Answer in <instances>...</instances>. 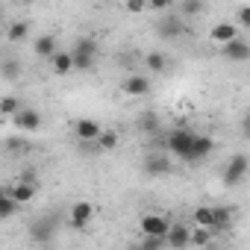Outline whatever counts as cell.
I'll use <instances>...</instances> for the list:
<instances>
[{"mask_svg": "<svg viewBox=\"0 0 250 250\" xmlns=\"http://www.w3.org/2000/svg\"><path fill=\"white\" fill-rule=\"evenodd\" d=\"M221 53H224L227 59H232V62H244V59H250V44H247L244 39H238V42L221 47Z\"/></svg>", "mask_w": 250, "mask_h": 250, "instance_id": "18", "label": "cell"}, {"mask_svg": "<svg viewBox=\"0 0 250 250\" xmlns=\"http://www.w3.org/2000/svg\"><path fill=\"white\" fill-rule=\"evenodd\" d=\"M174 3H171V0H156V3H150V9H156V12H168Z\"/></svg>", "mask_w": 250, "mask_h": 250, "instance_id": "34", "label": "cell"}, {"mask_svg": "<svg viewBox=\"0 0 250 250\" xmlns=\"http://www.w3.org/2000/svg\"><path fill=\"white\" fill-rule=\"evenodd\" d=\"M6 191L24 206V203H30L33 197H36V191H39V186H36V180L33 177H21L18 183H12V186H6Z\"/></svg>", "mask_w": 250, "mask_h": 250, "instance_id": "7", "label": "cell"}, {"mask_svg": "<svg viewBox=\"0 0 250 250\" xmlns=\"http://www.w3.org/2000/svg\"><path fill=\"white\" fill-rule=\"evenodd\" d=\"M247 127H250V112H247Z\"/></svg>", "mask_w": 250, "mask_h": 250, "instance_id": "35", "label": "cell"}, {"mask_svg": "<svg viewBox=\"0 0 250 250\" xmlns=\"http://www.w3.org/2000/svg\"><path fill=\"white\" fill-rule=\"evenodd\" d=\"M133 250H139V247H133Z\"/></svg>", "mask_w": 250, "mask_h": 250, "instance_id": "37", "label": "cell"}, {"mask_svg": "<svg viewBox=\"0 0 250 250\" xmlns=\"http://www.w3.org/2000/svg\"><path fill=\"white\" fill-rule=\"evenodd\" d=\"M235 18H238V24H241L244 30H250V6H238Z\"/></svg>", "mask_w": 250, "mask_h": 250, "instance_id": "30", "label": "cell"}, {"mask_svg": "<svg viewBox=\"0 0 250 250\" xmlns=\"http://www.w3.org/2000/svg\"><path fill=\"white\" fill-rule=\"evenodd\" d=\"M159 127H162V124H159V115H156V112H142V115H139V130H142L145 136H156Z\"/></svg>", "mask_w": 250, "mask_h": 250, "instance_id": "20", "label": "cell"}, {"mask_svg": "<svg viewBox=\"0 0 250 250\" xmlns=\"http://www.w3.org/2000/svg\"><path fill=\"white\" fill-rule=\"evenodd\" d=\"M186 33V24H183V18H174V15H168V18H162L159 24H156V36L159 39H165V42H174V39H180Z\"/></svg>", "mask_w": 250, "mask_h": 250, "instance_id": "8", "label": "cell"}, {"mask_svg": "<svg viewBox=\"0 0 250 250\" xmlns=\"http://www.w3.org/2000/svg\"><path fill=\"white\" fill-rule=\"evenodd\" d=\"M118 142H121V139H118V133H115V130H103V136L97 139V145H94V147H100V150H115V147H118Z\"/></svg>", "mask_w": 250, "mask_h": 250, "instance_id": "25", "label": "cell"}, {"mask_svg": "<svg viewBox=\"0 0 250 250\" xmlns=\"http://www.w3.org/2000/svg\"><path fill=\"white\" fill-rule=\"evenodd\" d=\"M71 56H74V71H91V68H94V56L74 53V50H71Z\"/></svg>", "mask_w": 250, "mask_h": 250, "instance_id": "27", "label": "cell"}, {"mask_svg": "<svg viewBox=\"0 0 250 250\" xmlns=\"http://www.w3.org/2000/svg\"><path fill=\"white\" fill-rule=\"evenodd\" d=\"M215 235H218L215 229H206V227H191V247H209Z\"/></svg>", "mask_w": 250, "mask_h": 250, "instance_id": "21", "label": "cell"}, {"mask_svg": "<svg viewBox=\"0 0 250 250\" xmlns=\"http://www.w3.org/2000/svg\"><path fill=\"white\" fill-rule=\"evenodd\" d=\"M121 91L127 94V97H145V94L150 91V80L142 77V74H130L127 80L121 83Z\"/></svg>", "mask_w": 250, "mask_h": 250, "instance_id": "9", "label": "cell"}, {"mask_svg": "<svg viewBox=\"0 0 250 250\" xmlns=\"http://www.w3.org/2000/svg\"><path fill=\"white\" fill-rule=\"evenodd\" d=\"M171 218L162 215V212H145L139 218V229H142V238H168L171 232Z\"/></svg>", "mask_w": 250, "mask_h": 250, "instance_id": "2", "label": "cell"}, {"mask_svg": "<svg viewBox=\"0 0 250 250\" xmlns=\"http://www.w3.org/2000/svg\"><path fill=\"white\" fill-rule=\"evenodd\" d=\"M191 244V229L186 224H171V232H168V247L171 250H186Z\"/></svg>", "mask_w": 250, "mask_h": 250, "instance_id": "12", "label": "cell"}, {"mask_svg": "<svg viewBox=\"0 0 250 250\" xmlns=\"http://www.w3.org/2000/svg\"><path fill=\"white\" fill-rule=\"evenodd\" d=\"M71 50H74V53H85V56H94V59H97V39L85 36V39H80Z\"/></svg>", "mask_w": 250, "mask_h": 250, "instance_id": "24", "label": "cell"}, {"mask_svg": "<svg viewBox=\"0 0 250 250\" xmlns=\"http://www.w3.org/2000/svg\"><path fill=\"white\" fill-rule=\"evenodd\" d=\"M21 109H24V106H18V100H15V97H3V103H0V112H3L6 118H15Z\"/></svg>", "mask_w": 250, "mask_h": 250, "instance_id": "28", "label": "cell"}, {"mask_svg": "<svg viewBox=\"0 0 250 250\" xmlns=\"http://www.w3.org/2000/svg\"><path fill=\"white\" fill-rule=\"evenodd\" d=\"M194 139H197V133H191V130L180 127V130H171V133L162 139V147H165L168 153H174L180 162H188L191 147H194Z\"/></svg>", "mask_w": 250, "mask_h": 250, "instance_id": "1", "label": "cell"}, {"mask_svg": "<svg viewBox=\"0 0 250 250\" xmlns=\"http://www.w3.org/2000/svg\"><path fill=\"white\" fill-rule=\"evenodd\" d=\"M168 247V238H142L139 241V250H165Z\"/></svg>", "mask_w": 250, "mask_h": 250, "instance_id": "29", "label": "cell"}, {"mask_svg": "<svg viewBox=\"0 0 250 250\" xmlns=\"http://www.w3.org/2000/svg\"><path fill=\"white\" fill-rule=\"evenodd\" d=\"M18 206H21V203H18V200L3 188V194H0V218H3V221H6V218H12V215L18 212Z\"/></svg>", "mask_w": 250, "mask_h": 250, "instance_id": "23", "label": "cell"}, {"mask_svg": "<svg viewBox=\"0 0 250 250\" xmlns=\"http://www.w3.org/2000/svg\"><path fill=\"white\" fill-rule=\"evenodd\" d=\"M15 74H18V62H15V59H3V77L12 80Z\"/></svg>", "mask_w": 250, "mask_h": 250, "instance_id": "32", "label": "cell"}, {"mask_svg": "<svg viewBox=\"0 0 250 250\" xmlns=\"http://www.w3.org/2000/svg\"><path fill=\"white\" fill-rule=\"evenodd\" d=\"M247 171H250V159H247L244 153H235V156L227 162V168H224V174H221V183H224L227 188H235V186L244 183Z\"/></svg>", "mask_w": 250, "mask_h": 250, "instance_id": "3", "label": "cell"}, {"mask_svg": "<svg viewBox=\"0 0 250 250\" xmlns=\"http://www.w3.org/2000/svg\"><path fill=\"white\" fill-rule=\"evenodd\" d=\"M91 221H94V203H88V200L71 203V227L74 229H85Z\"/></svg>", "mask_w": 250, "mask_h": 250, "instance_id": "5", "label": "cell"}, {"mask_svg": "<svg viewBox=\"0 0 250 250\" xmlns=\"http://www.w3.org/2000/svg\"><path fill=\"white\" fill-rule=\"evenodd\" d=\"M124 9L127 12H145V9H150V3H145V0H130V3H124Z\"/></svg>", "mask_w": 250, "mask_h": 250, "instance_id": "31", "label": "cell"}, {"mask_svg": "<svg viewBox=\"0 0 250 250\" xmlns=\"http://www.w3.org/2000/svg\"><path fill=\"white\" fill-rule=\"evenodd\" d=\"M50 68H53L56 77H68V74L74 71V56H71V50H59V53L50 59Z\"/></svg>", "mask_w": 250, "mask_h": 250, "instance_id": "15", "label": "cell"}, {"mask_svg": "<svg viewBox=\"0 0 250 250\" xmlns=\"http://www.w3.org/2000/svg\"><path fill=\"white\" fill-rule=\"evenodd\" d=\"M215 150V142H212V136H200L197 133V139H194V147H191V156H188V165H197V162H203L209 153Z\"/></svg>", "mask_w": 250, "mask_h": 250, "instance_id": "13", "label": "cell"}, {"mask_svg": "<svg viewBox=\"0 0 250 250\" xmlns=\"http://www.w3.org/2000/svg\"><path fill=\"white\" fill-rule=\"evenodd\" d=\"M238 39H241L238 36V24H229V21H221V24H215L209 30V42H215L218 47H227V44H232Z\"/></svg>", "mask_w": 250, "mask_h": 250, "instance_id": "4", "label": "cell"}, {"mask_svg": "<svg viewBox=\"0 0 250 250\" xmlns=\"http://www.w3.org/2000/svg\"><path fill=\"white\" fill-rule=\"evenodd\" d=\"M145 68H147V71H153V74H162V71L168 68V56H165V53H159V50H153V53H147V56H145Z\"/></svg>", "mask_w": 250, "mask_h": 250, "instance_id": "22", "label": "cell"}, {"mask_svg": "<svg viewBox=\"0 0 250 250\" xmlns=\"http://www.w3.org/2000/svg\"><path fill=\"white\" fill-rule=\"evenodd\" d=\"M30 235H33V241H50L53 238V221L47 215H42L39 221L30 224Z\"/></svg>", "mask_w": 250, "mask_h": 250, "instance_id": "14", "label": "cell"}, {"mask_svg": "<svg viewBox=\"0 0 250 250\" xmlns=\"http://www.w3.org/2000/svg\"><path fill=\"white\" fill-rule=\"evenodd\" d=\"M33 53L36 56H42V59H53L59 50H56V39L53 36H39L36 42H33Z\"/></svg>", "mask_w": 250, "mask_h": 250, "instance_id": "17", "label": "cell"}, {"mask_svg": "<svg viewBox=\"0 0 250 250\" xmlns=\"http://www.w3.org/2000/svg\"><path fill=\"white\" fill-rule=\"evenodd\" d=\"M168 171H171V159L165 156V150H156V153H150V156L145 159V174L162 177V174H168Z\"/></svg>", "mask_w": 250, "mask_h": 250, "instance_id": "11", "label": "cell"}, {"mask_svg": "<svg viewBox=\"0 0 250 250\" xmlns=\"http://www.w3.org/2000/svg\"><path fill=\"white\" fill-rule=\"evenodd\" d=\"M6 39H9L12 44L27 42V39H30V24H27V21H12V24L6 27Z\"/></svg>", "mask_w": 250, "mask_h": 250, "instance_id": "19", "label": "cell"}, {"mask_svg": "<svg viewBox=\"0 0 250 250\" xmlns=\"http://www.w3.org/2000/svg\"><path fill=\"white\" fill-rule=\"evenodd\" d=\"M191 218H194V227L215 229V218H218V212H215V206H194ZM215 232H218V229H215Z\"/></svg>", "mask_w": 250, "mask_h": 250, "instance_id": "16", "label": "cell"}, {"mask_svg": "<svg viewBox=\"0 0 250 250\" xmlns=\"http://www.w3.org/2000/svg\"><path fill=\"white\" fill-rule=\"evenodd\" d=\"M74 136H77L80 142H94V145H97V139L103 136V127H100L94 118H77V124H74Z\"/></svg>", "mask_w": 250, "mask_h": 250, "instance_id": "6", "label": "cell"}, {"mask_svg": "<svg viewBox=\"0 0 250 250\" xmlns=\"http://www.w3.org/2000/svg\"><path fill=\"white\" fill-rule=\"evenodd\" d=\"M30 145L27 142H21V139H6V150H12V153H18V150H27Z\"/></svg>", "mask_w": 250, "mask_h": 250, "instance_id": "33", "label": "cell"}, {"mask_svg": "<svg viewBox=\"0 0 250 250\" xmlns=\"http://www.w3.org/2000/svg\"><path fill=\"white\" fill-rule=\"evenodd\" d=\"M203 12V3L200 0H186V3H180V15L183 18H194V15H200Z\"/></svg>", "mask_w": 250, "mask_h": 250, "instance_id": "26", "label": "cell"}, {"mask_svg": "<svg viewBox=\"0 0 250 250\" xmlns=\"http://www.w3.org/2000/svg\"><path fill=\"white\" fill-rule=\"evenodd\" d=\"M12 121H15V127L24 130V133H36V130H42V115H39L36 109H30V106H24Z\"/></svg>", "mask_w": 250, "mask_h": 250, "instance_id": "10", "label": "cell"}, {"mask_svg": "<svg viewBox=\"0 0 250 250\" xmlns=\"http://www.w3.org/2000/svg\"><path fill=\"white\" fill-rule=\"evenodd\" d=\"M247 136H250V127H247Z\"/></svg>", "mask_w": 250, "mask_h": 250, "instance_id": "36", "label": "cell"}]
</instances>
